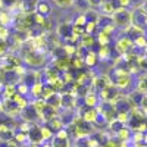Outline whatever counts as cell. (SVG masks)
Instances as JSON below:
<instances>
[{
	"instance_id": "obj_27",
	"label": "cell",
	"mask_w": 147,
	"mask_h": 147,
	"mask_svg": "<svg viewBox=\"0 0 147 147\" xmlns=\"http://www.w3.org/2000/svg\"><path fill=\"white\" fill-rule=\"evenodd\" d=\"M96 55H97L99 59H109V56H110V47L109 46H100L99 52H97Z\"/></svg>"
},
{
	"instance_id": "obj_4",
	"label": "cell",
	"mask_w": 147,
	"mask_h": 147,
	"mask_svg": "<svg viewBox=\"0 0 147 147\" xmlns=\"http://www.w3.org/2000/svg\"><path fill=\"white\" fill-rule=\"evenodd\" d=\"M96 27H97V30H99V31H103V32L110 34V35H112V32L115 31V25H113V22H112V18L107 16V15L97 16Z\"/></svg>"
},
{
	"instance_id": "obj_3",
	"label": "cell",
	"mask_w": 147,
	"mask_h": 147,
	"mask_svg": "<svg viewBox=\"0 0 147 147\" xmlns=\"http://www.w3.org/2000/svg\"><path fill=\"white\" fill-rule=\"evenodd\" d=\"M131 25L137 27V28H141V30H146V25H147V13H146L144 6L137 7L134 12H131Z\"/></svg>"
},
{
	"instance_id": "obj_38",
	"label": "cell",
	"mask_w": 147,
	"mask_h": 147,
	"mask_svg": "<svg viewBox=\"0 0 147 147\" xmlns=\"http://www.w3.org/2000/svg\"><path fill=\"white\" fill-rule=\"evenodd\" d=\"M6 52H7V44H6V41H0V57L5 56Z\"/></svg>"
},
{
	"instance_id": "obj_20",
	"label": "cell",
	"mask_w": 147,
	"mask_h": 147,
	"mask_svg": "<svg viewBox=\"0 0 147 147\" xmlns=\"http://www.w3.org/2000/svg\"><path fill=\"white\" fill-rule=\"evenodd\" d=\"M84 97H85V106L87 107H96L97 103H99V96L94 91H88Z\"/></svg>"
},
{
	"instance_id": "obj_31",
	"label": "cell",
	"mask_w": 147,
	"mask_h": 147,
	"mask_svg": "<svg viewBox=\"0 0 147 147\" xmlns=\"http://www.w3.org/2000/svg\"><path fill=\"white\" fill-rule=\"evenodd\" d=\"M146 44H147V41H146V35H144V34H143V35H138L137 38L132 40V46L140 47V49H144Z\"/></svg>"
},
{
	"instance_id": "obj_8",
	"label": "cell",
	"mask_w": 147,
	"mask_h": 147,
	"mask_svg": "<svg viewBox=\"0 0 147 147\" xmlns=\"http://www.w3.org/2000/svg\"><path fill=\"white\" fill-rule=\"evenodd\" d=\"M56 34H57L59 38L69 40L71 35H72V22H62V24H59V27L56 30Z\"/></svg>"
},
{
	"instance_id": "obj_1",
	"label": "cell",
	"mask_w": 147,
	"mask_h": 147,
	"mask_svg": "<svg viewBox=\"0 0 147 147\" xmlns=\"http://www.w3.org/2000/svg\"><path fill=\"white\" fill-rule=\"evenodd\" d=\"M22 59H24V62H25L27 65H30L32 68H38V66H43L46 63V55L32 50L31 46H30L28 50L22 52Z\"/></svg>"
},
{
	"instance_id": "obj_7",
	"label": "cell",
	"mask_w": 147,
	"mask_h": 147,
	"mask_svg": "<svg viewBox=\"0 0 147 147\" xmlns=\"http://www.w3.org/2000/svg\"><path fill=\"white\" fill-rule=\"evenodd\" d=\"M110 78L107 75H97L94 78H91V90H96V91H102L105 87L110 85Z\"/></svg>"
},
{
	"instance_id": "obj_29",
	"label": "cell",
	"mask_w": 147,
	"mask_h": 147,
	"mask_svg": "<svg viewBox=\"0 0 147 147\" xmlns=\"http://www.w3.org/2000/svg\"><path fill=\"white\" fill-rule=\"evenodd\" d=\"M40 134H41V140H50L53 137V131L49 127H40Z\"/></svg>"
},
{
	"instance_id": "obj_28",
	"label": "cell",
	"mask_w": 147,
	"mask_h": 147,
	"mask_svg": "<svg viewBox=\"0 0 147 147\" xmlns=\"http://www.w3.org/2000/svg\"><path fill=\"white\" fill-rule=\"evenodd\" d=\"M52 147H69V141L68 138H62V137H55L53 143H50Z\"/></svg>"
},
{
	"instance_id": "obj_37",
	"label": "cell",
	"mask_w": 147,
	"mask_h": 147,
	"mask_svg": "<svg viewBox=\"0 0 147 147\" xmlns=\"http://www.w3.org/2000/svg\"><path fill=\"white\" fill-rule=\"evenodd\" d=\"M0 2H2L3 7H13V6H16L18 0H0Z\"/></svg>"
},
{
	"instance_id": "obj_22",
	"label": "cell",
	"mask_w": 147,
	"mask_h": 147,
	"mask_svg": "<svg viewBox=\"0 0 147 147\" xmlns=\"http://www.w3.org/2000/svg\"><path fill=\"white\" fill-rule=\"evenodd\" d=\"M72 5H75V7L81 12V13H87V12L90 10L88 0H74Z\"/></svg>"
},
{
	"instance_id": "obj_34",
	"label": "cell",
	"mask_w": 147,
	"mask_h": 147,
	"mask_svg": "<svg viewBox=\"0 0 147 147\" xmlns=\"http://www.w3.org/2000/svg\"><path fill=\"white\" fill-rule=\"evenodd\" d=\"M9 38V28L0 25V41H6Z\"/></svg>"
},
{
	"instance_id": "obj_19",
	"label": "cell",
	"mask_w": 147,
	"mask_h": 147,
	"mask_svg": "<svg viewBox=\"0 0 147 147\" xmlns=\"http://www.w3.org/2000/svg\"><path fill=\"white\" fill-rule=\"evenodd\" d=\"M49 124V128H50L52 131H55V132H57V131H60V129H63V121H62V118H59V116H55L53 119H50L47 122Z\"/></svg>"
},
{
	"instance_id": "obj_15",
	"label": "cell",
	"mask_w": 147,
	"mask_h": 147,
	"mask_svg": "<svg viewBox=\"0 0 147 147\" xmlns=\"http://www.w3.org/2000/svg\"><path fill=\"white\" fill-rule=\"evenodd\" d=\"M35 12L40 13V15H43V16H49L52 13V9H50V5H49L47 2H41V0H38V2H37V6H35Z\"/></svg>"
},
{
	"instance_id": "obj_30",
	"label": "cell",
	"mask_w": 147,
	"mask_h": 147,
	"mask_svg": "<svg viewBox=\"0 0 147 147\" xmlns=\"http://www.w3.org/2000/svg\"><path fill=\"white\" fill-rule=\"evenodd\" d=\"M31 105H32V107L37 110V113H40L41 110L47 106V103H46V100H44V99H35V102H34V103H31Z\"/></svg>"
},
{
	"instance_id": "obj_12",
	"label": "cell",
	"mask_w": 147,
	"mask_h": 147,
	"mask_svg": "<svg viewBox=\"0 0 147 147\" xmlns=\"http://www.w3.org/2000/svg\"><path fill=\"white\" fill-rule=\"evenodd\" d=\"M0 110L6 112L7 115H15V113L21 112V109L18 107V105L13 100H3L2 103H0Z\"/></svg>"
},
{
	"instance_id": "obj_41",
	"label": "cell",
	"mask_w": 147,
	"mask_h": 147,
	"mask_svg": "<svg viewBox=\"0 0 147 147\" xmlns=\"http://www.w3.org/2000/svg\"><path fill=\"white\" fill-rule=\"evenodd\" d=\"M5 7H3V5H2V2H0V10H3Z\"/></svg>"
},
{
	"instance_id": "obj_17",
	"label": "cell",
	"mask_w": 147,
	"mask_h": 147,
	"mask_svg": "<svg viewBox=\"0 0 147 147\" xmlns=\"http://www.w3.org/2000/svg\"><path fill=\"white\" fill-rule=\"evenodd\" d=\"M46 103H47V106H50L55 110H57L60 107V93H53L52 96H49L46 99Z\"/></svg>"
},
{
	"instance_id": "obj_33",
	"label": "cell",
	"mask_w": 147,
	"mask_h": 147,
	"mask_svg": "<svg viewBox=\"0 0 147 147\" xmlns=\"http://www.w3.org/2000/svg\"><path fill=\"white\" fill-rule=\"evenodd\" d=\"M85 24H87V16H85V13H80V15L75 18V21H74L72 25H77V27H84Z\"/></svg>"
},
{
	"instance_id": "obj_32",
	"label": "cell",
	"mask_w": 147,
	"mask_h": 147,
	"mask_svg": "<svg viewBox=\"0 0 147 147\" xmlns=\"http://www.w3.org/2000/svg\"><path fill=\"white\" fill-rule=\"evenodd\" d=\"M96 30H97L96 21H87V24L84 25V32H85V34H94Z\"/></svg>"
},
{
	"instance_id": "obj_16",
	"label": "cell",
	"mask_w": 147,
	"mask_h": 147,
	"mask_svg": "<svg viewBox=\"0 0 147 147\" xmlns=\"http://www.w3.org/2000/svg\"><path fill=\"white\" fill-rule=\"evenodd\" d=\"M44 74H46V78H47V84L53 82L55 80L60 78V72L55 68V66H49L44 69Z\"/></svg>"
},
{
	"instance_id": "obj_35",
	"label": "cell",
	"mask_w": 147,
	"mask_h": 147,
	"mask_svg": "<svg viewBox=\"0 0 147 147\" xmlns=\"http://www.w3.org/2000/svg\"><path fill=\"white\" fill-rule=\"evenodd\" d=\"M55 3L59 7H69V6H72L74 0H55Z\"/></svg>"
},
{
	"instance_id": "obj_6",
	"label": "cell",
	"mask_w": 147,
	"mask_h": 147,
	"mask_svg": "<svg viewBox=\"0 0 147 147\" xmlns=\"http://www.w3.org/2000/svg\"><path fill=\"white\" fill-rule=\"evenodd\" d=\"M132 49H134L132 41L128 38L127 35H125V37H122V38H119V40L116 41V44H115V50L118 52V55H119V56L128 55V53L132 50Z\"/></svg>"
},
{
	"instance_id": "obj_5",
	"label": "cell",
	"mask_w": 147,
	"mask_h": 147,
	"mask_svg": "<svg viewBox=\"0 0 147 147\" xmlns=\"http://www.w3.org/2000/svg\"><path fill=\"white\" fill-rule=\"evenodd\" d=\"M99 94H100V99L103 102H107V103H113L118 97L121 96L119 90L115 87L113 84H110V85H107V87H105L102 91H99Z\"/></svg>"
},
{
	"instance_id": "obj_40",
	"label": "cell",
	"mask_w": 147,
	"mask_h": 147,
	"mask_svg": "<svg viewBox=\"0 0 147 147\" xmlns=\"http://www.w3.org/2000/svg\"><path fill=\"white\" fill-rule=\"evenodd\" d=\"M41 147H52V144H50V143H47V144H44V146H41Z\"/></svg>"
},
{
	"instance_id": "obj_10",
	"label": "cell",
	"mask_w": 147,
	"mask_h": 147,
	"mask_svg": "<svg viewBox=\"0 0 147 147\" xmlns=\"http://www.w3.org/2000/svg\"><path fill=\"white\" fill-rule=\"evenodd\" d=\"M37 2L38 0H19L16 5L19 7V12H22V13H32V12H35Z\"/></svg>"
},
{
	"instance_id": "obj_26",
	"label": "cell",
	"mask_w": 147,
	"mask_h": 147,
	"mask_svg": "<svg viewBox=\"0 0 147 147\" xmlns=\"http://www.w3.org/2000/svg\"><path fill=\"white\" fill-rule=\"evenodd\" d=\"M136 91H138V93H141V94H146V91H147V80H146V77H141V78L137 81V84H136Z\"/></svg>"
},
{
	"instance_id": "obj_36",
	"label": "cell",
	"mask_w": 147,
	"mask_h": 147,
	"mask_svg": "<svg viewBox=\"0 0 147 147\" xmlns=\"http://www.w3.org/2000/svg\"><path fill=\"white\" fill-rule=\"evenodd\" d=\"M118 6L122 9H128L129 6H132V0H116Z\"/></svg>"
},
{
	"instance_id": "obj_13",
	"label": "cell",
	"mask_w": 147,
	"mask_h": 147,
	"mask_svg": "<svg viewBox=\"0 0 147 147\" xmlns=\"http://www.w3.org/2000/svg\"><path fill=\"white\" fill-rule=\"evenodd\" d=\"M81 118L85 122H88V124H93V122H96L97 119H99V112H97L96 107H87V106H85L84 113H82Z\"/></svg>"
},
{
	"instance_id": "obj_25",
	"label": "cell",
	"mask_w": 147,
	"mask_h": 147,
	"mask_svg": "<svg viewBox=\"0 0 147 147\" xmlns=\"http://www.w3.org/2000/svg\"><path fill=\"white\" fill-rule=\"evenodd\" d=\"M12 21H13V18H12V15L9 13V12H6V10H0V25L7 27Z\"/></svg>"
},
{
	"instance_id": "obj_9",
	"label": "cell",
	"mask_w": 147,
	"mask_h": 147,
	"mask_svg": "<svg viewBox=\"0 0 147 147\" xmlns=\"http://www.w3.org/2000/svg\"><path fill=\"white\" fill-rule=\"evenodd\" d=\"M99 7L102 9L103 15H107V16H110L116 9H119L116 0H102V3H100Z\"/></svg>"
},
{
	"instance_id": "obj_21",
	"label": "cell",
	"mask_w": 147,
	"mask_h": 147,
	"mask_svg": "<svg viewBox=\"0 0 147 147\" xmlns=\"http://www.w3.org/2000/svg\"><path fill=\"white\" fill-rule=\"evenodd\" d=\"M43 85L44 84H41L40 81H37V82H34L32 85H31V94L35 97V99H41V96H43Z\"/></svg>"
},
{
	"instance_id": "obj_39",
	"label": "cell",
	"mask_w": 147,
	"mask_h": 147,
	"mask_svg": "<svg viewBox=\"0 0 147 147\" xmlns=\"http://www.w3.org/2000/svg\"><path fill=\"white\" fill-rule=\"evenodd\" d=\"M30 147H41V146H40V144H37V143H32Z\"/></svg>"
},
{
	"instance_id": "obj_11",
	"label": "cell",
	"mask_w": 147,
	"mask_h": 147,
	"mask_svg": "<svg viewBox=\"0 0 147 147\" xmlns=\"http://www.w3.org/2000/svg\"><path fill=\"white\" fill-rule=\"evenodd\" d=\"M19 113L22 115V118L25 119L27 122H34V121L38 119V113H37V110L32 107V105H28L24 109H21Z\"/></svg>"
},
{
	"instance_id": "obj_14",
	"label": "cell",
	"mask_w": 147,
	"mask_h": 147,
	"mask_svg": "<svg viewBox=\"0 0 147 147\" xmlns=\"http://www.w3.org/2000/svg\"><path fill=\"white\" fill-rule=\"evenodd\" d=\"M94 44H96V38H94L93 34H84V35L80 37V46L88 49V50H91L94 47Z\"/></svg>"
},
{
	"instance_id": "obj_2",
	"label": "cell",
	"mask_w": 147,
	"mask_h": 147,
	"mask_svg": "<svg viewBox=\"0 0 147 147\" xmlns=\"http://www.w3.org/2000/svg\"><path fill=\"white\" fill-rule=\"evenodd\" d=\"M110 18H112V22L115 27H119L122 30H125L127 27L131 25V12L128 9H116L112 15H110Z\"/></svg>"
},
{
	"instance_id": "obj_23",
	"label": "cell",
	"mask_w": 147,
	"mask_h": 147,
	"mask_svg": "<svg viewBox=\"0 0 147 147\" xmlns=\"http://www.w3.org/2000/svg\"><path fill=\"white\" fill-rule=\"evenodd\" d=\"M110 40H112V35H110V34H106L103 31L97 32V41H99L100 46H109L110 44Z\"/></svg>"
},
{
	"instance_id": "obj_18",
	"label": "cell",
	"mask_w": 147,
	"mask_h": 147,
	"mask_svg": "<svg viewBox=\"0 0 147 147\" xmlns=\"http://www.w3.org/2000/svg\"><path fill=\"white\" fill-rule=\"evenodd\" d=\"M82 60H84V66L94 68V66L97 65V62H99V57H97V55H96L93 50H90V52L87 53V56H85Z\"/></svg>"
},
{
	"instance_id": "obj_24",
	"label": "cell",
	"mask_w": 147,
	"mask_h": 147,
	"mask_svg": "<svg viewBox=\"0 0 147 147\" xmlns=\"http://www.w3.org/2000/svg\"><path fill=\"white\" fill-rule=\"evenodd\" d=\"M116 136H118V138H119L121 141H127V140H129V137H131V129H129V128H125V127H121V128L116 131Z\"/></svg>"
}]
</instances>
